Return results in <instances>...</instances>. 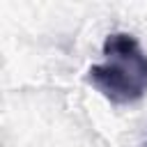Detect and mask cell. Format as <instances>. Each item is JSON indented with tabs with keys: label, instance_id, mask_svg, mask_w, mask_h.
<instances>
[{
	"label": "cell",
	"instance_id": "cell-1",
	"mask_svg": "<svg viewBox=\"0 0 147 147\" xmlns=\"http://www.w3.org/2000/svg\"><path fill=\"white\" fill-rule=\"evenodd\" d=\"M103 60L87 69V83L110 103L131 106L147 94V53L131 32H110Z\"/></svg>",
	"mask_w": 147,
	"mask_h": 147
},
{
	"label": "cell",
	"instance_id": "cell-2",
	"mask_svg": "<svg viewBox=\"0 0 147 147\" xmlns=\"http://www.w3.org/2000/svg\"><path fill=\"white\" fill-rule=\"evenodd\" d=\"M145 147H147V142H145Z\"/></svg>",
	"mask_w": 147,
	"mask_h": 147
}]
</instances>
